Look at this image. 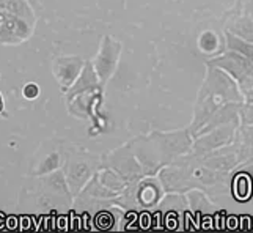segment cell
I'll use <instances>...</instances> for the list:
<instances>
[{"label":"cell","instance_id":"6da1fadb","mask_svg":"<svg viewBox=\"0 0 253 233\" xmlns=\"http://www.w3.org/2000/svg\"><path fill=\"white\" fill-rule=\"evenodd\" d=\"M37 206L46 211H66L73 208L74 197L69 191L63 169L37 178L33 189Z\"/></svg>","mask_w":253,"mask_h":233},{"label":"cell","instance_id":"7a4b0ae2","mask_svg":"<svg viewBox=\"0 0 253 233\" xmlns=\"http://www.w3.org/2000/svg\"><path fill=\"white\" fill-rule=\"evenodd\" d=\"M101 167L102 156H99V154L90 153L85 148H79V146H71V148L66 146V159L63 172L73 197L79 195V192Z\"/></svg>","mask_w":253,"mask_h":233},{"label":"cell","instance_id":"3957f363","mask_svg":"<svg viewBox=\"0 0 253 233\" xmlns=\"http://www.w3.org/2000/svg\"><path fill=\"white\" fill-rule=\"evenodd\" d=\"M200 90L212 94L223 102H244L238 82L222 68L212 65H206V76Z\"/></svg>","mask_w":253,"mask_h":233},{"label":"cell","instance_id":"277c9868","mask_svg":"<svg viewBox=\"0 0 253 233\" xmlns=\"http://www.w3.org/2000/svg\"><path fill=\"white\" fill-rule=\"evenodd\" d=\"M121 50H123V45L115 40L110 35H104L101 40V45L96 55L93 57L91 63L94 66L96 73L101 84L106 87L109 81L115 76L118 65H120V57H121Z\"/></svg>","mask_w":253,"mask_h":233},{"label":"cell","instance_id":"5b68a950","mask_svg":"<svg viewBox=\"0 0 253 233\" xmlns=\"http://www.w3.org/2000/svg\"><path fill=\"white\" fill-rule=\"evenodd\" d=\"M66 159V145L62 140H47L41 145L37 156H35L29 175L38 178L42 175L63 169Z\"/></svg>","mask_w":253,"mask_h":233},{"label":"cell","instance_id":"8992f818","mask_svg":"<svg viewBox=\"0 0 253 233\" xmlns=\"http://www.w3.org/2000/svg\"><path fill=\"white\" fill-rule=\"evenodd\" d=\"M239 125L241 122H231L222 126H217L202 136H197L194 139V145H192L190 153L195 154V156H202V154H206L209 151L231 145L234 142V137H236Z\"/></svg>","mask_w":253,"mask_h":233},{"label":"cell","instance_id":"52a82bcc","mask_svg":"<svg viewBox=\"0 0 253 233\" xmlns=\"http://www.w3.org/2000/svg\"><path fill=\"white\" fill-rule=\"evenodd\" d=\"M102 166L115 169L118 174H121L129 181V185L135 183V181L142 180L145 177L142 164L135 158L129 142L123 146H120V148H117L115 151L109 153L107 156H104Z\"/></svg>","mask_w":253,"mask_h":233},{"label":"cell","instance_id":"ba28073f","mask_svg":"<svg viewBox=\"0 0 253 233\" xmlns=\"http://www.w3.org/2000/svg\"><path fill=\"white\" fill-rule=\"evenodd\" d=\"M33 32H35V24L5 11L3 21L0 24V45L3 46L22 45V43L32 38Z\"/></svg>","mask_w":253,"mask_h":233},{"label":"cell","instance_id":"9c48e42d","mask_svg":"<svg viewBox=\"0 0 253 233\" xmlns=\"http://www.w3.org/2000/svg\"><path fill=\"white\" fill-rule=\"evenodd\" d=\"M86 60L81 55H58L52 60V74L65 94L79 77Z\"/></svg>","mask_w":253,"mask_h":233},{"label":"cell","instance_id":"30bf717a","mask_svg":"<svg viewBox=\"0 0 253 233\" xmlns=\"http://www.w3.org/2000/svg\"><path fill=\"white\" fill-rule=\"evenodd\" d=\"M222 104H225V102L220 101L219 98L198 90L195 107H194V117H192V123L189 125L190 134L194 136V139L197 137V134L202 131V128L209 122V118L214 115V112Z\"/></svg>","mask_w":253,"mask_h":233},{"label":"cell","instance_id":"8fae6325","mask_svg":"<svg viewBox=\"0 0 253 233\" xmlns=\"http://www.w3.org/2000/svg\"><path fill=\"white\" fill-rule=\"evenodd\" d=\"M102 92L104 90H91L77 94L71 99H66L68 114L81 120L93 118V110H96V107L102 101Z\"/></svg>","mask_w":253,"mask_h":233},{"label":"cell","instance_id":"7c38bea8","mask_svg":"<svg viewBox=\"0 0 253 233\" xmlns=\"http://www.w3.org/2000/svg\"><path fill=\"white\" fill-rule=\"evenodd\" d=\"M104 89H106V87L101 84L98 73H96L94 66L91 63V60H86L79 77H77L76 82L71 85V89L65 93V98L71 99V98L77 96V94H81V93L91 92V90H104Z\"/></svg>","mask_w":253,"mask_h":233},{"label":"cell","instance_id":"4fadbf2b","mask_svg":"<svg viewBox=\"0 0 253 233\" xmlns=\"http://www.w3.org/2000/svg\"><path fill=\"white\" fill-rule=\"evenodd\" d=\"M225 32H230L234 37L253 43V18L242 13L231 11L230 18L225 22Z\"/></svg>","mask_w":253,"mask_h":233},{"label":"cell","instance_id":"5bb4252c","mask_svg":"<svg viewBox=\"0 0 253 233\" xmlns=\"http://www.w3.org/2000/svg\"><path fill=\"white\" fill-rule=\"evenodd\" d=\"M79 195L82 197H86V198H93V200H99V202H109L113 205V202H115V198H118V192H113L110 191L109 187L104 186L98 175H94L88 183H86V186L82 189V191L79 192ZM77 197V195H76Z\"/></svg>","mask_w":253,"mask_h":233},{"label":"cell","instance_id":"9a60e30c","mask_svg":"<svg viewBox=\"0 0 253 233\" xmlns=\"http://www.w3.org/2000/svg\"><path fill=\"white\" fill-rule=\"evenodd\" d=\"M233 143L238 150L241 164L244 161H247L249 158H252L253 156V125H239Z\"/></svg>","mask_w":253,"mask_h":233},{"label":"cell","instance_id":"2e32d148","mask_svg":"<svg viewBox=\"0 0 253 233\" xmlns=\"http://www.w3.org/2000/svg\"><path fill=\"white\" fill-rule=\"evenodd\" d=\"M96 175H98L101 183L106 187H109L110 191H113V192L121 194L129 186V181L112 167L102 166L98 172H96Z\"/></svg>","mask_w":253,"mask_h":233},{"label":"cell","instance_id":"e0dca14e","mask_svg":"<svg viewBox=\"0 0 253 233\" xmlns=\"http://www.w3.org/2000/svg\"><path fill=\"white\" fill-rule=\"evenodd\" d=\"M0 8L37 25V14L29 0H0Z\"/></svg>","mask_w":253,"mask_h":233},{"label":"cell","instance_id":"ac0fdd59","mask_svg":"<svg viewBox=\"0 0 253 233\" xmlns=\"http://www.w3.org/2000/svg\"><path fill=\"white\" fill-rule=\"evenodd\" d=\"M225 49L234 50V52L244 55L253 63V43L234 37L230 32H225Z\"/></svg>","mask_w":253,"mask_h":233},{"label":"cell","instance_id":"d6986e66","mask_svg":"<svg viewBox=\"0 0 253 233\" xmlns=\"http://www.w3.org/2000/svg\"><path fill=\"white\" fill-rule=\"evenodd\" d=\"M197 45L203 54L212 55V54L220 52V38L217 37V33L214 30H205L200 33Z\"/></svg>","mask_w":253,"mask_h":233},{"label":"cell","instance_id":"ffe728a7","mask_svg":"<svg viewBox=\"0 0 253 233\" xmlns=\"http://www.w3.org/2000/svg\"><path fill=\"white\" fill-rule=\"evenodd\" d=\"M40 94H41V89H40V85L37 82H27V84H24V87H22V96L27 99V101L38 99Z\"/></svg>","mask_w":253,"mask_h":233},{"label":"cell","instance_id":"44dd1931","mask_svg":"<svg viewBox=\"0 0 253 233\" xmlns=\"http://www.w3.org/2000/svg\"><path fill=\"white\" fill-rule=\"evenodd\" d=\"M241 125H253V102H244L239 110Z\"/></svg>","mask_w":253,"mask_h":233},{"label":"cell","instance_id":"7402d4cb","mask_svg":"<svg viewBox=\"0 0 253 233\" xmlns=\"http://www.w3.org/2000/svg\"><path fill=\"white\" fill-rule=\"evenodd\" d=\"M233 11L247 14V16H252L253 18V0H238L236 8H234Z\"/></svg>","mask_w":253,"mask_h":233},{"label":"cell","instance_id":"603a6c76","mask_svg":"<svg viewBox=\"0 0 253 233\" xmlns=\"http://www.w3.org/2000/svg\"><path fill=\"white\" fill-rule=\"evenodd\" d=\"M6 106H5V98H3V94H2V92H0V115H3V117H6Z\"/></svg>","mask_w":253,"mask_h":233},{"label":"cell","instance_id":"cb8c5ba5","mask_svg":"<svg viewBox=\"0 0 253 233\" xmlns=\"http://www.w3.org/2000/svg\"><path fill=\"white\" fill-rule=\"evenodd\" d=\"M5 227V218H3V214L0 213V229H3Z\"/></svg>","mask_w":253,"mask_h":233},{"label":"cell","instance_id":"d4e9b609","mask_svg":"<svg viewBox=\"0 0 253 233\" xmlns=\"http://www.w3.org/2000/svg\"><path fill=\"white\" fill-rule=\"evenodd\" d=\"M3 16H5V11L0 8V24H2V21H3Z\"/></svg>","mask_w":253,"mask_h":233}]
</instances>
